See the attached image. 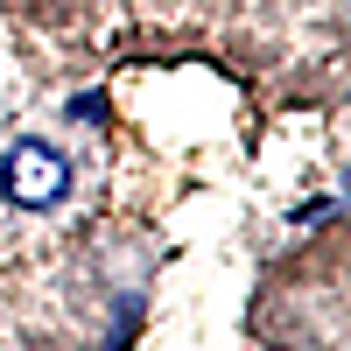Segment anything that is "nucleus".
Segmentation results:
<instances>
[{
  "label": "nucleus",
  "instance_id": "1",
  "mask_svg": "<svg viewBox=\"0 0 351 351\" xmlns=\"http://www.w3.org/2000/svg\"><path fill=\"white\" fill-rule=\"evenodd\" d=\"M0 183H8V197H14V204L43 211V204H56V197L71 190V162L56 155V148H43V141H21V148L0 162Z\"/></svg>",
  "mask_w": 351,
  "mask_h": 351
}]
</instances>
